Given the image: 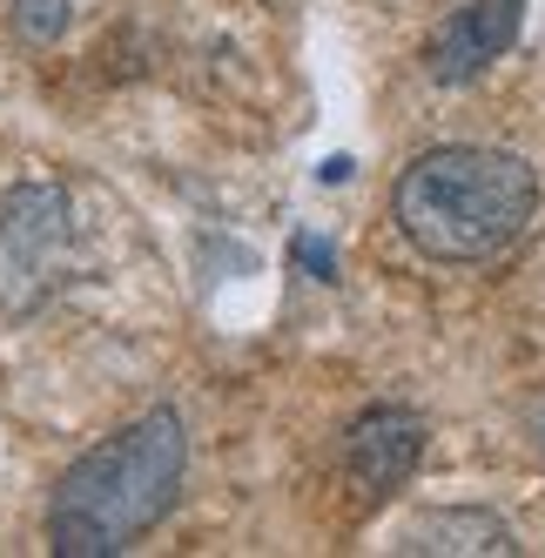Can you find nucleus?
<instances>
[{
  "label": "nucleus",
  "mask_w": 545,
  "mask_h": 558,
  "mask_svg": "<svg viewBox=\"0 0 545 558\" xmlns=\"http://www.w3.org/2000/svg\"><path fill=\"white\" fill-rule=\"evenodd\" d=\"M189 471V430L169 404L142 411L95 451H82L48 498V545L61 558H114L169 518Z\"/></svg>",
  "instance_id": "1"
},
{
  "label": "nucleus",
  "mask_w": 545,
  "mask_h": 558,
  "mask_svg": "<svg viewBox=\"0 0 545 558\" xmlns=\"http://www.w3.org/2000/svg\"><path fill=\"white\" fill-rule=\"evenodd\" d=\"M391 216L432 263H485L538 216V175L505 148H424L391 189Z\"/></svg>",
  "instance_id": "2"
},
{
  "label": "nucleus",
  "mask_w": 545,
  "mask_h": 558,
  "mask_svg": "<svg viewBox=\"0 0 545 558\" xmlns=\"http://www.w3.org/2000/svg\"><path fill=\"white\" fill-rule=\"evenodd\" d=\"M88 276V222L74 189L34 175L0 195V310H41Z\"/></svg>",
  "instance_id": "3"
},
{
  "label": "nucleus",
  "mask_w": 545,
  "mask_h": 558,
  "mask_svg": "<svg viewBox=\"0 0 545 558\" xmlns=\"http://www.w3.org/2000/svg\"><path fill=\"white\" fill-rule=\"evenodd\" d=\"M519 21H525V0H472V8H458L432 41H424V74L445 82V88L472 82V74H485L519 41Z\"/></svg>",
  "instance_id": "4"
},
{
  "label": "nucleus",
  "mask_w": 545,
  "mask_h": 558,
  "mask_svg": "<svg viewBox=\"0 0 545 558\" xmlns=\"http://www.w3.org/2000/svg\"><path fill=\"white\" fill-rule=\"evenodd\" d=\"M424 417L417 411H398V404H377L350 424L343 437V464H350V485L371 492V498H391L404 477L424 464Z\"/></svg>",
  "instance_id": "5"
},
{
  "label": "nucleus",
  "mask_w": 545,
  "mask_h": 558,
  "mask_svg": "<svg viewBox=\"0 0 545 558\" xmlns=\"http://www.w3.org/2000/svg\"><path fill=\"white\" fill-rule=\"evenodd\" d=\"M398 551H411V558H512L519 538L492 511L438 505V511H411L404 518V525H398Z\"/></svg>",
  "instance_id": "6"
},
{
  "label": "nucleus",
  "mask_w": 545,
  "mask_h": 558,
  "mask_svg": "<svg viewBox=\"0 0 545 558\" xmlns=\"http://www.w3.org/2000/svg\"><path fill=\"white\" fill-rule=\"evenodd\" d=\"M0 14H8L14 41H27V48H55L61 34L74 27V0H0Z\"/></svg>",
  "instance_id": "7"
}]
</instances>
